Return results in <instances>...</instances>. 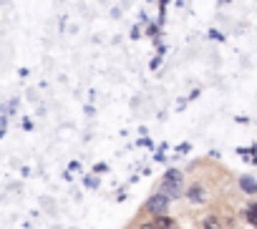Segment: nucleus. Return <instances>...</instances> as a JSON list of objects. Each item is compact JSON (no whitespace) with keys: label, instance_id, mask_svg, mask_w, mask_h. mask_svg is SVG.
<instances>
[{"label":"nucleus","instance_id":"20e7f679","mask_svg":"<svg viewBox=\"0 0 257 229\" xmlns=\"http://www.w3.org/2000/svg\"><path fill=\"white\" fill-rule=\"evenodd\" d=\"M244 216H247V221H249L252 226H257V201H252V204L247 206V211H244Z\"/></svg>","mask_w":257,"mask_h":229},{"label":"nucleus","instance_id":"7ed1b4c3","mask_svg":"<svg viewBox=\"0 0 257 229\" xmlns=\"http://www.w3.org/2000/svg\"><path fill=\"white\" fill-rule=\"evenodd\" d=\"M239 184H242V189H244L247 194H254V191H257V181H254L252 176H242Z\"/></svg>","mask_w":257,"mask_h":229},{"label":"nucleus","instance_id":"f257e3e1","mask_svg":"<svg viewBox=\"0 0 257 229\" xmlns=\"http://www.w3.org/2000/svg\"><path fill=\"white\" fill-rule=\"evenodd\" d=\"M167 196L164 194H157V196H152L149 201H147V211L149 214H154V216H159V214H167Z\"/></svg>","mask_w":257,"mask_h":229},{"label":"nucleus","instance_id":"423d86ee","mask_svg":"<svg viewBox=\"0 0 257 229\" xmlns=\"http://www.w3.org/2000/svg\"><path fill=\"white\" fill-rule=\"evenodd\" d=\"M139 229H157V224H154V221H152V219H149V221H144V224H142V226H139Z\"/></svg>","mask_w":257,"mask_h":229},{"label":"nucleus","instance_id":"39448f33","mask_svg":"<svg viewBox=\"0 0 257 229\" xmlns=\"http://www.w3.org/2000/svg\"><path fill=\"white\" fill-rule=\"evenodd\" d=\"M204 229H219V219L217 216H207L204 219Z\"/></svg>","mask_w":257,"mask_h":229},{"label":"nucleus","instance_id":"f03ea898","mask_svg":"<svg viewBox=\"0 0 257 229\" xmlns=\"http://www.w3.org/2000/svg\"><path fill=\"white\" fill-rule=\"evenodd\" d=\"M187 196H189L192 201H202V199H204V189H202L199 184H194V186H189V191H187Z\"/></svg>","mask_w":257,"mask_h":229}]
</instances>
